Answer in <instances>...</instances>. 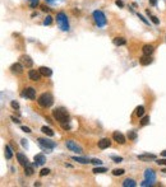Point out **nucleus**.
Returning a JSON list of instances; mask_svg holds the SVG:
<instances>
[{"mask_svg": "<svg viewBox=\"0 0 166 187\" xmlns=\"http://www.w3.org/2000/svg\"><path fill=\"white\" fill-rule=\"evenodd\" d=\"M56 23H58L59 28L64 32H68L69 31V23H68V18H67V14L60 11V13L56 14Z\"/></svg>", "mask_w": 166, "mask_h": 187, "instance_id": "obj_1", "label": "nucleus"}, {"mask_svg": "<svg viewBox=\"0 0 166 187\" xmlns=\"http://www.w3.org/2000/svg\"><path fill=\"white\" fill-rule=\"evenodd\" d=\"M52 116H54V118L56 121H59L60 124H64L67 122L68 120H69V115H68V112L65 111L64 108H56L52 111Z\"/></svg>", "mask_w": 166, "mask_h": 187, "instance_id": "obj_2", "label": "nucleus"}, {"mask_svg": "<svg viewBox=\"0 0 166 187\" xmlns=\"http://www.w3.org/2000/svg\"><path fill=\"white\" fill-rule=\"evenodd\" d=\"M37 102H38V105H40L41 107L47 108V107H51L52 106L54 99H52V96L50 93H44V94H41V96L38 97Z\"/></svg>", "mask_w": 166, "mask_h": 187, "instance_id": "obj_3", "label": "nucleus"}, {"mask_svg": "<svg viewBox=\"0 0 166 187\" xmlns=\"http://www.w3.org/2000/svg\"><path fill=\"white\" fill-rule=\"evenodd\" d=\"M92 16H93L95 23L97 24V27H103L106 24V22H107V20H106L105 14H103L101 10H95L92 13Z\"/></svg>", "mask_w": 166, "mask_h": 187, "instance_id": "obj_4", "label": "nucleus"}, {"mask_svg": "<svg viewBox=\"0 0 166 187\" xmlns=\"http://www.w3.org/2000/svg\"><path fill=\"white\" fill-rule=\"evenodd\" d=\"M38 145H40L41 148H42L44 150H46V151H50V150H52L56 146V144L54 141H51V140H46V139H38Z\"/></svg>", "mask_w": 166, "mask_h": 187, "instance_id": "obj_5", "label": "nucleus"}, {"mask_svg": "<svg viewBox=\"0 0 166 187\" xmlns=\"http://www.w3.org/2000/svg\"><path fill=\"white\" fill-rule=\"evenodd\" d=\"M65 145H67V148L69 150H72V151H76V153H78V154H81L83 149H82V146H79L78 144H77L76 141H73V140H68L67 142H65Z\"/></svg>", "mask_w": 166, "mask_h": 187, "instance_id": "obj_6", "label": "nucleus"}, {"mask_svg": "<svg viewBox=\"0 0 166 187\" xmlns=\"http://www.w3.org/2000/svg\"><path fill=\"white\" fill-rule=\"evenodd\" d=\"M22 96L26 97V98H28V99H35V98H36V90H35L33 88H31V87L26 88L24 90H23Z\"/></svg>", "mask_w": 166, "mask_h": 187, "instance_id": "obj_7", "label": "nucleus"}, {"mask_svg": "<svg viewBox=\"0 0 166 187\" xmlns=\"http://www.w3.org/2000/svg\"><path fill=\"white\" fill-rule=\"evenodd\" d=\"M144 177H146V180L148 181V182H151L153 185V182H155V180H156V174H155V172H153L152 169H146V172H144Z\"/></svg>", "mask_w": 166, "mask_h": 187, "instance_id": "obj_8", "label": "nucleus"}, {"mask_svg": "<svg viewBox=\"0 0 166 187\" xmlns=\"http://www.w3.org/2000/svg\"><path fill=\"white\" fill-rule=\"evenodd\" d=\"M20 62H22V65H23V66H26V68H31L32 65H33L32 59L29 57V56H27V55L20 56Z\"/></svg>", "mask_w": 166, "mask_h": 187, "instance_id": "obj_9", "label": "nucleus"}, {"mask_svg": "<svg viewBox=\"0 0 166 187\" xmlns=\"http://www.w3.org/2000/svg\"><path fill=\"white\" fill-rule=\"evenodd\" d=\"M28 78L31 79V80H33V82H37V80H40V78H41L40 70H29L28 71Z\"/></svg>", "mask_w": 166, "mask_h": 187, "instance_id": "obj_10", "label": "nucleus"}, {"mask_svg": "<svg viewBox=\"0 0 166 187\" xmlns=\"http://www.w3.org/2000/svg\"><path fill=\"white\" fill-rule=\"evenodd\" d=\"M10 71L13 74H20L23 71V65L20 62H16V64H13L10 66Z\"/></svg>", "mask_w": 166, "mask_h": 187, "instance_id": "obj_11", "label": "nucleus"}, {"mask_svg": "<svg viewBox=\"0 0 166 187\" xmlns=\"http://www.w3.org/2000/svg\"><path fill=\"white\" fill-rule=\"evenodd\" d=\"M112 139H114L116 142H119V144H124V142H125V136H124L121 132H118V131H115L112 134Z\"/></svg>", "mask_w": 166, "mask_h": 187, "instance_id": "obj_12", "label": "nucleus"}, {"mask_svg": "<svg viewBox=\"0 0 166 187\" xmlns=\"http://www.w3.org/2000/svg\"><path fill=\"white\" fill-rule=\"evenodd\" d=\"M33 159H35V164L36 165H42L46 162V157L44 154H37V155H35Z\"/></svg>", "mask_w": 166, "mask_h": 187, "instance_id": "obj_13", "label": "nucleus"}, {"mask_svg": "<svg viewBox=\"0 0 166 187\" xmlns=\"http://www.w3.org/2000/svg\"><path fill=\"white\" fill-rule=\"evenodd\" d=\"M111 145V141L109 140V139H101V140L99 141V148L100 149H106V148H109Z\"/></svg>", "mask_w": 166, "mask_h": 187, "instance_id": "obj_14", "label": "nucleus"}, {"mask_svg": "<svg viewBox=\"0 0 166 187\" xmlns=\"http://www.w3.org/2000/svg\"><path fill=\"white\" fill-rule=\"evenodd\" d=\"M40 73H41V75H44V76H51L52 75V70L50 69V68H46V66H41L40 69Z\"/></svg>", "mask_w": 166, "mask_h": 187, "instance_id": "obj_15", "label": "nucleus"}, {"mask_svg": "<svg viewBox=\"0 0 166 187\" xmlns=\"http://www.w3.org/2000/svg\"><path fill=\"white\" fill-rule=\"evenodd\" d=\"M17 159H18V162H19V164H22L23 167H24L26 164L28 163V159H27V157L24 155V154H22V153H18L17 154Z\"/></svg>", "mask_w": 166, "mask_h": 187, "instance_id": "obj_16", "label": "nucleus"}, {"mask_svg": "<svg viewBox=\"0 0 166 187\" xmlns=\"http://www.w3.org/2000/svg\"><path fill=\"white\" fill-rule=\"evenodd\" d=\"M139 62H141V65H144V66H146V65H150L151 62H152V59H151L150 55H144L139 59Z\"/></svg>", "mask_w": 166, "mask_h": 187, "instance_id": "obj_17", "label": "nucleus"}, {"mask_svg": "<svg viewBox=\"0 0 166 187\" xmlns=\"http://www.w3.org/2000/svg\"><path fill=\"white\" fill-rule=\"evenodd\" d=\"M142 50H143V53H144V55H150V56L153 53V51H155V49H153L152 45H144Z\"/></svg>", "mask_w": 166, "mask_h": 187, "instance_id": "obj_18", "label": "nucleus"}, {"mask_svg": "<svg viewBox=\"0 0 166 187\" xmlns=\"http://www.w3.org/2000/svg\"><path fill=\"white\" fill-rule=\"evenodd\" d=\"M112 42H114V45H116V46H124L127 43V40L123 37H115L112 40Z\"/></svg>", "mask_w": 166, "mask_h": 187, "instance_id": "obj_19", "label": "nucleus"}, {"mask_svg": "<svg viewBox=\"0 0 166 187\" xmlns=\"http://www.w3.org/2000/svg\"><path fill=\"white\" fill-rule=\"evenodd\" d=\"M123 186L124 187H135L137 186V182H135L134 180H132V178H127L123 182Z\"/></svg>", "mask_w": 166, "mask_h": 187, "instance_id": "obj_20", "label": "nucleus"}, {"mask_svg": "<svg viewBox=\"0 0 166 187\" xmlns=\"http://www.w3.org/2000/svg\"><path fill=\"white\" fill-rule=\"evenodd\" d=\"M24 174L26 176H32V174H33V165L27 163V164L24 165Z\"/></svg>", "mask_w": 166, "mask_h": 187, "instance_id": "obj_21", "label": "nucleus"}, {"mask_svg": "<svg viewBox=\"0 0 166 187\" xmlns=\"http://www.w3.org/2000/svg\"><path fill=\"white\" fill-rule=\"evenodd\" d=\"M139 160H151V159H156L155 154H143V155H138Z\"/></svg>", "mask_w": 166, "mask_h": 187, "instance_id": "obj_22", "label": "nucleus"}, {"mask_svg": "<svg viewBox=\"0 0 166 187\" xmlns=\"http://www.w3.org/2000/svg\"><path fill=\"white\" fill-rule=\"evenodd\" d=\"M72 159L76 160V162H78V163H81V164H88V163H91L90 159H87V158H81V157H73Z\"/></svg>", "mask_w": 166, "mask_h": 187, "instance_id": "obj_23", "label": "nucleus"}, {"mask_svg": "<svg viewBox=\"0 0 166 187\" xmlns=\"http://www.w3.org/2000/svg\"><path fill=\"white\" fill-rule=\"evenodd\" d=\"M41 131H42L45 135H47V136H54L55 134H54V131H52L50 127H46V126H44L42 129H41Z\"/></svg>", "mask_w": 166, "mask_h": 187, "instance_id": "obj_24", "label": "nucleus"}, {"mask_svg": "<svg viewBox=\"0 0 166 187\" xmlns=\"http://www.w3.org/2000/svg\"><path fill=\"white\" fill-rule=\"evenodd\" d=\"M12 157H13V151H12L10 146H9V145H5V158H7V159H12Z\"/></svg>", "mask_w": 166, "mask_h": 187, "instance_id": "obj_25", "label": "nucleus"}, {"mask_svg": "<svg viewBox=\"0 0 166 187\" xmlns=\"http://www.w3.org/2000/svg\"><path fill=\"white\" fill-rule=\"evenodd\" d=\"M135 113H137L138 117H142V116L144 115V107H143V106L137 107V109H135Z\"/></svg>", "mask_w": 166, "mask_h": 187, "instance_id": "obj_26", "label": "nucleus"}, {"mask_svg": "<svg viewBox=\"0 0 166 187\" xmlns=\"http://www.w3.org/2000/svg\"><path fill=\"white\" fill-rule=\"evenodd\" d=\"M92 172H93L95 174H97V173H105V172H107V169L103 168V167H96V168H93Z\"/></svg>", "mask_w": 166, "mask_h": 187, "instance_id": "obj_27", "label": "nucleus"}, {"mask_svg": "<svg viewBox=\"0 0 166 187\" xmlns=\"http://www.w3.org/2000/svg\"><path fill=\"white\" fill-rule=\"evenodd\" d=\"M124 173H125V171H124V169H121V168L114 169V171H112V174H114V176H123Z\"/></svg>", "mask_w": 166, "mask_h": 187, "instance_id": "obj_28", "label": "nucleus"}, {"mask_svg": "<svg viewBox=\"0 0 166 187\" xmlns=\"http://www.w3.org/2000/svg\"><path fill=\"white\" fill-rule=\"evenodd\" d=\"M128 139L129 140H135V139H137V134H135V131H129L128 132Z\"/></svg>", "mask_w": 166, "mask_h": 187, "instance_id": "obj_29", "label": "nucleus"}, {"mask_svg": "<svg viewBox=\"0 0 166 187\" xmlns=\"http://www.w3.org/2000/svg\"><path fill=\"white\" fill-rule=\"evenodd\" d=\"M52 23V17H50V16H47L45 18V20H44V24L45 26H50Z\"/></svg>", "mask_w": 166, "mask_h": 187, "instance_id": "obj_30", "label": "nucleus"}, {"mask_svg": "<svg viewBox=\"0 0 166 187\" xmlns=\"http://www.w3.org/2000/svg\"><path fill=\"white\" fill-rule=\"evenodd\" d=\"M50 173V169L49 168H42L40 172V176H47V174Z\"/></svg>", "mask_w": 166, "mask_h": 187, "instance_id": "obj_31", "label": "nucleus"}, {"mask_svg": "<svg viewBox=\"0 0 166 187\" xmlns=\"http://www.w3.org/2000/svg\"><path fill=\"white\" fill-rule=\"evenodd\" d=\"M150 122V117H148V116H146V117H143L142 118V121H141V125L142 126H146V125Z\"/></svg>", "mask_w": 166, "mask_h": 187, "instance_id": "obj_32", "label": "nucleus"}, {"mask_svg": "<svg viewBox=\"0 0 166 187\" xmlns=\"http://www.w3.org/2000/svg\"><path fill=\"white\" fill-rule=\"evenodd\" d=\"M111 159L114 160L115 163H120L121 160H123V158H121V157H115V155H111Z\"/></svg>", "mask_w": 166, "mask_h": 187, "instance_id": "obj_33", "label": "nucleus"}, {"mask_svg": "<svg viewBox=\"0 0 166 187\" xmlns=\"http://www.w3.org/2000/svg\"><path fill=\"white\" fill-rule=\"evenodd\" d=\"M10 106L13 107L14 109H19V105H18V102H16V101H12V103H10Z\"/></svg>", "mask_w": 166, "mask_h": 187, "instance_id": "obj_34", "label": "nucleus"}, {"mask_svg": "<svg viewBox=\"0 0 166 187\" xmlns=\"http://www.w3.org/2000/svg\"><path fill=\"white\" fill-rule=\"evenodd\" d=\"M91 163L95 164V165H101L102 164V162L100 159H92V160H91Z\"/></svg>", "mask_w": 166, "mask_h": 187, "instance_id": "obj_35", "label": "nucleus"}, {"mask_svg": "<svg viewBox=\"0 0 166 187\" xmlns=\"http://www.w3.org/2000/svg\"><path fill=\"white\" fill-rule=\"evenodd\" d=\"M156 163L159 165H166V159H159Z\"/></svg>", "mask_w": 166, "mask_h": 187, "instance_id": "obj_36", "label": "nucleus"}, {"mask_svg": "<svg viewBox=\"0 0 166 187\" xmlns=\"http://www.w3.org/2000/svg\"><path fill=\"white\" fill-rule=\"evenodd\" d=\"M38 5V0H32L31 1V8H36Z\"/></svg>", "mask_w": 166, "mask_h": 187, "instance_id": "obj_37", "label": "nucleus"}, {"mask_svg": "<svg viewBox=\"0 0 166 187\" xmlns=\"http://www.w3.org/2000/svg\"><path fill=\"white\" fill-rule=\"evenodd\" d=\"M138 18H139V19H142V22H143V23L148 24V20H147V19H144V17L142 16V14H139V13H138Z\"/></svg>", "mask_w": 166, "mask_h": 187, "instance_id": "obj_38", "label": "nucleus"}, {"mask_svg": "<svg viewBox=\"0 0 166 187\" xmlns=\"http://www.w3.org/2000/svg\"><path fill=\"white\" fill-rule=\"evenodd\" d=\"M115 4H116L118 7H120V8H124V3L121 1V0H116V1H115Z\"/></svg>", "mask_w": 166, "mask_h": 187, "instance_id": "obj_39", "label": "nucleus"}, {"mask_svg": "<svg viewBox=\"0 0 166 187\" xmlns=\"http://www.w3.org/2000/svg\"><path fill=\"white\" fill-rule=\"evenodd\" d=\"M28 140H26V139H22V146L23 148H28Z\"/></svg>", "mask_w": 166, "mask_h": 187, "instance_id": "obj_40", "label": "nucleus"}, {"mask_svg": "<svg viewBox=\"0 0 166 187\" xmlns=\"http://www.w3.org/2000/svg\"><path fill=\"white\" fill-rule=\"evenodd\" d=\"M141 186H143V187H146V186H152V183H151V182H148V181L146 180V181H144V182H142V183H141Z\"/></svg>", "mask_w": 166, "mask_h": 187, "instance_id": "obj_41", "label": "nucleus"}, {"mask_svg": "<svg viewBox=\"0 0 166 187\" xmlns=\"http://www.w3.org/2000/svg\"><path fill=\"white\" fill-rule=\"evenodd\" d=\"M151 19H152V22L153 23H155V24H159V22H160V20H159V18H157V17H151Z\"/></svg>", "mask_w": 166, "mask_h": 187, "instance_id": "obj_42", "label": "nucleus"}, {"mask_svg": "<svg viewBox=\"0 0 166 187\" xmlns=\"http://www.w3.org/2000/svg\"><path fill=\"white\" fill-rule=\"evenodd\" d=\"M20 129H22V131H24V132H31V130H29V127L22 126V127H20Z\"/></svg>", "mask_w": 166, "mask_h": 187, "instance_id": "obj_43", "label": "nucleus"}, {"mask_svg": "<svg viewBox=\"0 0 166 187\" xmlns=\"http://www.w3.org/2000/svg\"><path fill=\"white\" fill-rule=\"evenodd\" d=\"M61 126H63V129H64V130H69V129H70V126H69V125H65V124H61Z\"/></svg>", "mask_w": 166, "mask_h": 187, "instance_id": "obj_44", "label": "nucleus"}, {"mask_svg": "<svg viewBox=\"0 0 166 187\" xmlns=\"http://www.w3.org/2000/svg\"><path fill=\"white\" fill-rule=\"evenodd\" d=\"M12 120H13V122H16V124H19V120H18V118H16V117H14V116H12Z\"/></svg>", "mask_w": 166, "mask_h": 187, "instance_id": "obj_45", "label": "nucleus"}, {"mask_svg": "<svg viewBox=\"0 0 166 187\" xmlns=\"http://www.w3.org/2000/svg\"><path fill=\"white\" fill-rule=\"evenodd\" d=\"M150 3H151V5H153V7L157 5V0H150Z\"/></svg>", "mask_w": 166, "mask_h": 187, "instance_id": "obj_46", "label": "nucleus"}, {"mask_svg": "<svg viewBox=\"0 0 166 187\" xmlns=\"http://www.w3.org/2000/svg\"><path fill=\"white\" fill-rule=\"evenodd\" d=\"M41 8H42V10H44V11H49V8L45 7V5H42V7H41Z\"/></svg>", "mask_w": 166, "mask_h": 187, "instance_id": "obj_47", "label": "nucleus"}, {"mask_svg": "<svg viewBox=\"0 0 166 187\" xmlns=\"http://www.w3.org/2000/svg\"><path fill=\"white\" fill-rule=\"evenodd\" d=\"M47 3H55V1H58V0H46Z\"/></svg>", "mask_w": 166, "mask_h": 187, "instance_id": "obj_48", "label": "nucleus"}, {"mask_svg": "<svg viewBox=\"0 0 166 187\" xmlns=\"http://www.w3.org/2000/svg\"><path fill=\"white\" fill-rule=\"evenodd\" d=\"M161 155H162V157H166V150L162 151V153H161Z\"/></svg>", "mask_w": 166, "mask_h": 187, "instance_id": "obj_49", "label": "nucleus"}, {"mask_svg": "<svg viewBox=\"0 0 166 187\" xmlns=\"http://www.w3.org/2000/svg\"><path fill=\"white\" fill-rule=\"evenodd\" d=\"M29 1H32V0H29Z\"/></svg>", "mask_w": 166, "mask_h": 187, "instance_id": "obj_50", "label": "nucleus"}]
</instances>
